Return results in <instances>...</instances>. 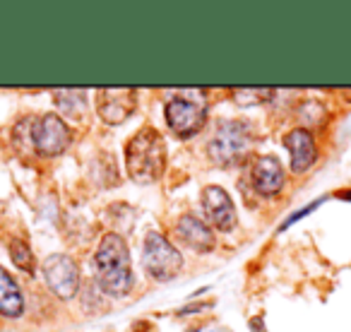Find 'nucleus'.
Here are the masks:
<instances>
[{
    "mask_svg": "<svg viewBox=\"0 0 351 332\" xmlns=\"http://www.w3.org/2000/svg\"><path fill=\"white\" fill-rule=\"evenodd\" d=\"M94 268H97V282L111 296H125L132 289V270H130V253H128L125 241L118 234H106L99 244L94 255Z\"/></svg>",
    "mask_w": 351,
    "mask_h": 332,
    "instance_id": "nucleus-1",
    "label": "nucleus"
},
{
    "mask_svg": "<svg viewBox=\"0 0 351 332\" xmlns=\"http://www.w3.org/2000/svg\"><path fill=\"white\" fill-rule=\"evenodd\" d=\"M10 255H12V260H15L17 268H22L25 272H34V255H32L29 246H27L25 241H12Z\"/></svg>",
    "mask_w": 351,
    "mask_h": 332,
    "instance_id": "nucleus-14",
    "label": "nucleus"
},
{
    "mask_svg": "<svg viewBox=\"0 0 351 332\" xmlns=\"http://www.w3.org/2000/svg\"><path fill=\"white\" fill-rule=\"evenodd\" d=\"M44 277L58 298H73L80 287V270L73 258L53 253L44 260Z\"/></svg>",
    "mask_w": 351,
    "mask_h": 332,
    "instance_id": "nucleus-7",
    "label": "nucleus"
},
{
    "mask_svg": "<svg viewBox=\"0 0 351 332\" xmlns=\"http://www.w3.org/2000/svg\"><path fill=\"white\" fill-rule=\"evenodd\" d=\"M176 229H178V236H181L191 248L200 250V253H210V250L215 248V234H212L210 226L197 220V217L183 215L181 220H178Z\"/></svg>",
    "mask_w": 351,
    "mask_h": 332,
    "instance_id": "nucleus-12",
    "label": "nucleus"
},
{
    "mask_svg": "<svg viewBox=\"0 0 351 332\" xmlns=\"http://www.w3.org/2000/svg\"><path fill=\"white\" fill-rule=\"evenodd\" d=\"M166 123L178 137H193L205 128L207 108L202 102H188V99H171L164 108Z\"/></svg>",
    "mask_w": 351,
    "mask_h": 332,
    "instance_id": "nucleus-6",
    "label": "nucleus"
},
{
    "mask_svg": "<svg viewBox=\"0 0 351 332\" xmlns=\"http://www.w3.org/2000/svg\"><path fill=\"white\" fill-rule=\"evenodd\" d=\"M125 166L132 181L154 183L166 169V145L164 137L154 128L140 130L125 147Z\"/></svg>",
    "mask_w": 351,
    "mask_h": 332,
    "instance_id": "nucleus-2",
    "label": "nucleus"
},
{
    "mask_svg": "<svg viewBox=\"0 0 351 332\" xmlns=\"http://www.w3.org/2000/svg\"><path fill=\"white\" fill-rule=\"evenodd\" d=\"M287 147L291 152V171L301 174L306 169H311L317 159V150H315V140L308 130L296 128L287 135Z\"/></svg>",
    "mask_w": 351,
    "mask_h": 332,
    "instance_id": "nucleus-11",
    "label": "nucleus"
},
{
    "mask_svg": "<svg viewBox=\"0 0 351 332\" xmlns=\"http://www.w3.org/2000/svg\"><path fill=\"white\" fill-rule=\"evenodd\" d=\"M32 140H34V150L41 156H58L60 152L68 150L70 140H73V132L65 126V121L56 113H46L44 118L34 123V132H32Z\"/></svg>",
    "mask_w": 351,
    "mask_h": 332,
    "instance_id": "nucleus-5",
    "label": "nucleus"
},
{
    "mask_svg": "<svg viewBox=\"0 0 351 332\" xmlns=\"http://www.w3.org/2000/svg\"><path fill=\"white\" fill-rule=\"evenodd\" d=\"M253 183L260 195H277L284 186V169L274 156H260L253 166Z\"/></svg>",
    "mask_w": 351,
    "mask_h": 332,
    "instance_id": "nucleus-10",
    "label": "nucleus"
},
{
    "mask_svg": "<svg viewBox=\"0 0 351 332\" xmlns=\"http://www.w3.org/2000/svg\"><path fill=\"white\" fill-rule=\"evenodd\" d=\"M25 311V298L17 287V282L10 277V272L0 268V316L17 318Z\"/></svg>",
    "mask_w": 351,
    "mask_h": 332,
    "instance_id": "nucleus-13",
    "label": "nucleus"
},
{
    "mask_svg": "<svg viewBox=\"0 0 351 332\" xmlns=\"http://www.w3.org/2000/svg\"><path fill=\"white\" fill-rule=\"evenodd\" d=\"M250 147L248 128L243 123L226 121L219 126L215 140L210 142V154L219 166H231L234 161H241Z\"/></svg>",
    "mask_w": 351,
    "mask_h": 332,
    "instance_id": "nucleus-4",
    "label": "nucleus"
},
{
    "mask_svg": "<svg viewBox=\"0 0 351 332\" xmlns=\"http://www.w3.org/2000/svg\"><path fill=\"white\" fill-rule=\"evenodd\" d=\"M137 108V92L130 87H108L99 92L97 111L108 126H118L125 118H130Z\"/></svg>",
    "mask_w": 351,
    "mask_h": 332,
    "instance_id": "nucleus-8",
    "label": "nucleus"
},
{
    "mask_svg": "<svg viewBox=\"0 0 351 332\" xmlns=\"http://www.w3.org/2000/svg\"><path fill=\"white\" fill-rule=\"evenodd\" d=\"M202 207H205L210 222L217 229H231L236 224V210L234 202H231L229 193L219 186H210L202 193Z\"/></svg>",
    "mask_w": 351,
    "mask_h": 332,
    "instance_id": "nucleus-9",
    "label": "nucleus"
},
{
    "mask_svg": "<svg viewBox=\"0 0 351 332\" xmlns=\"http://www.w3.org/2000/svg\"><path fill=\"white\" fill-rule=\"evenodd\" d=\"M142 260H145L147 272H149L156 282H169V279H173L183 265L181 253H178L164 236L156 234V231L147 234L145 255H142Z\"/></svg>",
    "mask_w": 351,
    "mask_h": 332,
    "instance_id": "nucleus-3",
    "label": "nucleus"
}]
</instances>
